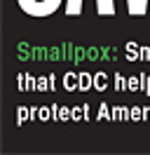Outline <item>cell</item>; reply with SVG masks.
Here are the masks:
<instances>
[]
</instances>
